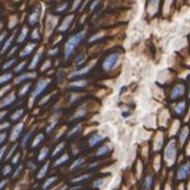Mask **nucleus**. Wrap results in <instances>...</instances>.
<instances>
[{
	"label": "nucleus",
	"instance_id": "0eeeda50",
	"mask_svg": "<svg viewBox=\"0 0 190 190\" xmlns=\"http://www.w3.org/2000/svg\"><path fill=\"white\" fill-rule=\"evenodd\" d=\"M160 2L161 0H148L147 2V13L148 16H153L156 15L160 7Z\"/></svg>",
	"mask_w": 190,
	"mask_h": 190
},
{
	"label": "nucleus",
	"instance_id": "603ef678",
	"mask_svg": "<svg viewBox=\"0 0 190 190\" xmlns=\"http://www.w3.org/2000/svg\"><path fill=\"white\" fill-rule=\"evenodd\" d=\"M6 139H7V134H6V132L0 134V144H3L4 141H6Z\"/></svg>",
	"mask_w": 190,
	"mask_h": 190
},
{
	"label": "nucleus",
	"instance_id": "79ce46f5",
	"mask_svg": "<svg viewBox=\"0 0 190 190\" xmlns=\"http://www.w3.org/2000/svg\"><path fill=\"white\" fill-rule=\"evenodd\" d=\"M104 184V180L103 178H100V180H98V181H95L94 184H92V188H95V189H98V188H100L102 185Z\"/></svg>",
	"mask_w": 190,
	"mask_h": 190
},
{
	"label": "nucleus",
	"instance_id": "680f3d73",
	"mask_svg": "<svg viewBox=\"0 0 190 190\" xmlns=\"http://www.w3.org/2000/svg\"><path fill=\"white\" fill-rule=\"evenodd\" d=\"M4 38H6V33H2V34H0V44L3 42V40H4Z\"/></svg>",
	"mask_w": 190,
	"mask_h": 190
},
{
	"label": "nucleus",
	"instance_id": "6ab92c4d",
	"mask_svg": "<svg viewBox=\"0 0 190 190\" xmlns=\"http://www.w3.org/2000/svg\"><path fill=\"white\" fill-rule=\"evenodd\" d=\"M48 156H49V148L44 147V148L41 149V151H40V153H38V156H37V161H40V162L45 161L46 158H48Z\"/></svg>",
	"mask_w": 190,
	"mask_h": 190
},
{
	"label": "nucleus",
	"instance_id": "e2e57ef3",
	"mask_svg": "<svg viewBox=\"0 0 190 190\" xmlns=\"http://www.w3.org/2000/svg\"><path fill=\"white\" fill-rule=\"evenodd\" d=\"M8 90H10V86H7V87H6V89H4L3 91H0V96H2V95L4 94V92H6V91H8Z\"/></svg>",
	"mask_w": 190,
	"mask_h": 190
},
{
	"label": "nucleus",
	"instance_id": "09e8293b",
	"mask_svg": "<svg viewBox=\"0 0 190 190\" xmlns=\"http://www.w3.org/2000/svg\"><path fill=\"white\" fill-rule=\"evenodd\" d=\"M99 3H100V0H95V2H94V3H92V4H91L90 10H91V11H94V10H95V8H96V7H98V6H99Z\"/></svg>",
	"mask_w": 190,
	"mask_h": 190
},
{
	"label": "nucleus",
	"instance_id": "7ed1b4c3",
	"mask_svg": "<svg viewBox=\"0 0 190 190\" xmlns=\"http://www.w3.org/2000/svg\"><path fill=\"white\" fill-rule=\"evenodd\" d=\"M176 156H177V144H176L174 139H172L165 148V161H166L168 166L173 165V162L176 160Z\"/></svg>",
	"mask_w": 190,
	"mask_h": 190
},
{
	"label": "nucleus",
	"instance_id": "7c9ffc66",
	"mask_svg": "<svg viewBox=\"0 0 190 190\" xmlns=\"http://www.w3.org/2000/svg\"><path fill=\"white\" fill-rule=\"evenodd\" d=\"M30 87H32V85H30V83H26V85H24V86L19 90V95H20V96H25L26 92L30 90Z\"/></svg>",
	"mask_w": 190,
	"mask_h": 190
},
{
	"label": "nucleus",
	"instance_id": "6e6552de",
	"mask_svg": "<svg viewBox=\"0 0 190 190\" xmlns=\"http://www.w3.org/2000/svg\"><path fill=\"white\" fill-rule=\"evenodd\" d=\"M23 131H24V123H19L17 126H15V127L12 128L10 140L11 141H16L17 139H19V136L21 135V132H23Z\"/></svg>",
	"mask_w": 190,
	"mask_h": 190
},
{
	"label": "nucleus",
	"instance_id": "a211bd4d",
	"mask_svg": "<svg viewBox=\"0 0 190 190\" xmlns=\"http://www.w3.org/2000/svg\"><path fill=\"white\" fill-rule=\"evenodd\" d=\"M87 85V81H85V79H82V81H76V82H72L69 85V89L72 90H77V89H83Z\"/></svg>",
	"mask_w": 190,
	"mask_h": 190
},
{
	"label": "nucleus",
	"instance_id": "393cba45",
	"mask_svg": "<svg viewBox=\"0 0 190 190\" xmlns=\"http://www.w3.org/2000/svg\"><path fill=\"white\" fill-rule=\"evenodd\" d=\"M68 161H69V154L65 153L58 158V160L54 161V166H60V165H62V164H65V162H68Z\"/></svg>",
	"mask_w": 190,
	"mask_h": 190
},
{
	"label": "nucleus",
	"instance_id": "20e7f679",
	"mask_svg": "<svg viewBox=\"0 0 190 190\" xmlns=\"http://www.w3.org/2000/svg\"><path fill=\"white\" fill-rule=\"evenodd\" d=\"M50 85V79L49 78H45V79H40V81L37 82V85H36V87H34V90H33V92H32V102L34 100V99H37L40 95L42 94L44 91H45L46 89H48V86Z\"/></svg>",
	"mask_w": 190,
	"mask_h": 190
},
{
	"label": "nucleus",
	"instance_id": "9b49d317",
	"mask_svg": "<svg viewBox=\"0 0 190 190\" xmlns=\"http://www.w3.org/2000/svg\"><path fill=\"white\" fill-rule=\"evenodd\" d=\"M15 100H16V95L13 94V92H11V94H8L6 98H3L2 100H0V108L7 107V106H11Z\"/></svg>",
	"mask_w": 190,
	"mask_h": 190
},
{
	"label": "nucleus",
	"instance_id": "1a4fd4ad",
	"mask_svg": "<svg viewBox=\"0 0 190 190\" xmlns=\"http://www.w3.org/2000/svg\"><path fill=\"white\" fill-rule=\"evenodd\" d=\"M94 64H95V62H90V64L87 65V66H85V68L79 69V70H77V72H74V73H73V74H72V76H70V77H72V78H78V77L86 76V74L89 73V72H90V70H91L92 68H94Z\"/></svg>",
	"mask_w": 190,
	"mask_h": 190
},
{
	"label": "nucleus",
	"instance_id": "cd10ccee",
	"mask_svg": "<svg viewBox=\"0 0 190 190\" xmlns=\"http://www.w3.org/2000/svg\"><path fill=\"white\" fill-rule=\"evenodd\" d=\"M26 34H28V28H26V26H23V29H21V32H20V36L17 38V42L19 44L24 42L25 38H26Z\"/></svg>",
	"mask_w": 190,
	"mask_h": 190
},
{
	"label": "nucleus",
	"instance_id": "ea45409f",
	"mask_svg": "<svg viewBox=\"0 0 190 190\" xmlns=\"http://www.w3.org/2000/svg\"><path fill=\"white\" fill-rule=\"evenodd\" d=\"M86 60V56L85 54H78V57L76 58V65H79V64H82L83 61Z\"/></svg>",
	"mask_w": 190,
	"mask_h": 190
},
{
	"label": "nucleus",
	"instance_id": "423d86ee",
	"mask_svg": "<svg viewBox=\"0 0 190 190\" xmlns=\"http://www.w3.org/2000/svg\"><path fill=\"white\" fill-rule=\"evenodd\" d=\"M190 176V162H185V164H182L178 170H177V174H176V178H177L178 181H182L185 178H188Z\"/></svg>",
	"mask_w": 190,
	"mask_h": 190
},
{
	"label": "nucleus",
	"instance_id": "5701e85b",
	"mask_svg": "<svg viewBox=\"0 0 190 190\" xmlns=\"http://www.w3.org/2000/svg\"><path fill=\"white\" fill-rule=\"evenodd\" d=\"M24 112H25L24 108H19L17 111H15V112L11 115V120H12V122H17V120H19V119L24 115Z\"/></svg>",
	"mask_w": 190,
	"mask_h": 190
},
{
	"label": "nucleus",
	"instance_id": "39448f33",
	"mask_svg": "<svg viewBox=\"0 0 190 190\" xmlns=\"http://www.w3.org/2000/svg\"><path fill=\"white\" fill-rule=\"evenodd\" d=\"M184 95H185V85L184 83H177V85L172 87L169 96L172 100H176V99H181Z\"/></svg>",
	"mask_w": 190,
	"mask_h": 190
},
{
	"label": "nucleus",
	"instance_id": "a19ab883",
	"mask_svg": "<svg viewBox=\"0 0 190 190\" xmlns=\"http://www.w3.org/2000/svg\"><path fill=\"white\" fill-rule=\"evenodd\" d=\"M21 172H23V165H19V166H17V169H16V172L13 173L12 177H13V178H17V177H19V176L21 174Z\"/></svg>",
	"mask_w": 190,
	"mask_h": 190
},
{
	"label": "nucleus",
	"instance_id": "bf43d9fd",
	"mask_svg": "<svg viewBox=\"0 0 190 190\" xmlns=\"http://www.w3.org/2000/svg\"><path fill=\"white\" fill-rule=\"evenodd\" d=\"M99 165V162H94V164H90L89 165V169H92V168H95V166H98Z\"/></svg>",
	"mask_w": 190,
	"mask_h": 190
},
{
	"label": "nucleus",
	"instance_id": "338daca9",
	"mask_svg": "<svg viewBox=\"0 0 190 190\" xmlns=\"http://www.w3.org/2000/svg\"><path fill=\"white\" fill-rule=\"evenodd\" d=\"M188 96H189V99H190V85H189V94H188Z\"/></svg>",
	"mask_w": 190,
	"mask_h": 190
},
{
	"label": "nucleus",
	"instance_id": "f03ea898",
	"mask_svg": "<svg viewBox=\"0 0 190 190\" xmlns=\"http://www.w3.org/2000/svg\"><path fill=\"white\" fill-rule=\"evenodd\" d=\"M120 60H122V56L119 53H110L103 60V62H102V69L104 72H111V70H114L119 65Z\"/></svg>",
	"mask_w": 190,
	"mask_h": 190
},
{
	"label": "nucleus",
	"instance_id": "ddd939ff",
	"mask_svg": "<svg viewBox=\"0 0 190 190\" xmlns=\"http://www.w3.org/2000/svg\"><path fill=\"white\" fill-rule=\"evenodd\" d=\"M41 58H42V49H40L37 53H36V56H34V58L30 61V64H29V66L28 68L30 69V70H33V69H36L37 68V65H38V62L41 61Z\"/></svg>",
	"mask_w": 190,
	"mask_h": 190
},
{
	"label": "nucleus",
	"instance_id": "e433bc0d",
	"mask_svg": "<svg viewBox=\"0 0 190 190\" xmlns=\"http://www.w3.org/2000/svg\"><path fill=\"white\" fill-rule=\"evenodd\" d=\"M81 128H82V126H81V124H78V126H76V127H74V128H73V131H70V132H69V135H68V136H69V138H73V136H74V135H77V134H78V132H79V131H81Z\"/></svg>",
	"mask_w": 190,
	"mask_h": 190
},
{
	"label": "nucleus",
	"instance_id": "0e129e2a",
	"mask_svg": "<svg viewBox=\"0 0 190 190\" xmlns=\"http://www.w3.org/2000/svg\"><path fill=\"white\" fill-rule=\"evenodd\" d=\"M6 114H7V111H2V112H0V120H2V119L6 116Z\"/></svg>",
	"mask_w": 190,
	"mask_h": 190
},
{
	"label": "nucleus",
	"instance_id": "4c0bfd02",
	"mask_svg": "<svg viewBox=\"0 0 190 190\" xmlns=\"http://www.w3.org/2000/svg\"><path fill=\"white\" fill-rule=\"evenodd\" d=\"M12 173V165H6L3 168V170H2V174L3 176H8V174H11Z\"/></svg>",
	"mask_w": 190,
	"mask_h": 190
},
{
	"label": "nucleus",
	"instance_id": "a18cd8bd",
	"mask_svg": "<svg viewBox=\"0 0 190 190\" xmlns=\"http://www.w3.org/2000/svg\"><path fill=\"white\" fill-rule=\"evenodd\" d=\"M66 8H68V3H64L62 6H60V7H57V12H62V11H65Z\"/></svg>",
	"mask_w": 190,
	"mask_h": 190
},
{
	"label": "nucleus",
	"instance_id": "f257e3e1",
	"mask_svg": "<svg viewBox=\"0 0 190 190\" xmlns=\"http://www.w3.org/2000/svg\"><path fill=\"white\" fill-rule=\"evenodd\" d=\"M86 36V29H82L81 32H78L76 34H73L65 44V60H69L72 54L74 53V50L78 48V45L83 41V38Z\"/></svg>",
	"mask_w": 190,
	"mask_h": 190
},
{
	"label": "nucleus",
	"instance_id": "8fccbe9b",
	"mask_svg": "<svg viewBox=\"0 0 190 190\" xmlns=\"http://www.w3.org/2000/svg\"><path fill=\"white\" fill-rule=\"evenodd\" d=\"M6 151H7V147H2V148H0V161L3 160V157H4V153H6Z\"/></svg>",
	"mask_w": 190,
	"mask_h": 190
},
{
	"label": "nucleus",
	"instance_id": "58836bf2",
	"mask_svg": "<svg viewBox=\"0 0 190 190\" xmlns=\"http://www.w3.org/2000/svg\"><path fill=\"white\" fill-rule=\"evenodd\" d=\"M15 64H16V60H15V58H12V60H10V61H8V62H6V64H4L3 69H4V70H8L10 68H12V66L15 65Z\"/></svg>",
	"mask_w": 190,
	"mask_h": 190
},
{
	"label": "nucleus",
	"instance_id": "69168bd1",
	"mask_svg": "<svg viewBox=\"0 0 190 190\" xmlns=\"http://www.w3.org/2000/svg\"><path fill=\"white\" fill-rule=\"evenodd\" d=\"M186 152H188V154H190V145H189V149L186 148Z\"/></svg>",
	"mask_w": 190,
	"mask_h": 190
},
{
	"label": "nucleus",
	"instance_id": "2f4dec72",
	"mask_svg": "<svg viewBox=\"0 0 190 190\" xmlns=\"http://www.w3.org/2000/svg\"><path fill=\"white\" fill-rule=\"evenodd\" d=\"M152 176L151 174H148L147 177H145V181H144V189L145 190H149L151 189V185H152Z\"/></svg>",
	"mask_w": 190,
	"mask_h": 190
},
{
	"label": "nucleus",
	"instance_id": "f3484780",
	"mask_svg": "<svg viewBox=\"0 0 190 190\" xmlns=\"http://www.w3.org/2000/svg\"><path fill=\"white\" fill-rule=\"evenodd\" d=\"M34 49H36V44H34V42H33V44H28V45H26V46L24 48V49L20 52V56H21V57H26V56H29Z\"/></svg>",
	"mask_w": 190,
	"mask_h": 190
},
{
	"label": "nucleus",
	"instance_id": "f704fd0d",
	"mask_svg": "<svg viewBox=\"0 0 190 190\" xmlns=\"http://www.w3.org/2000/svg\"><path fill=\"white\" fill-rule=\"evenodd\" d=\"M83 162H85V158H77V160H76V162H74V164L72 165V166H70V169H72V170H74V169H77V168L79 166V165H82L83 164Z\"/></svg>",
	"mask_w": 190,
	"mask_h": 190
},
{
	"label": "nucleus",
	"instance_id": "dca6fc26",
	"mask_svg": "<svg viewBox=\"0 0 190 190\" xmlns=\"http://www.w3.org/2000/svg\"><path fill=\"white\" fill-rule=\"evenodd\" d=\"M34 77H36V73H24V74H20V76L15 79V83H16V85H19V83L26 81V79H30V78H34Z\"/></svg>",
	"mask_w": 190,
	"mask_h": 190
},
{
	"label": "nucleus",
	"instance_id": "72a5a7b5",
	"mask_svg": "<svg viewBox=\"0 0 190 190\" xmlns=\"http://www.w3.org/2000/svg\"><path fill=\"white\" fill-rule=\"evenodd\" d=\"M64 148H65V143H61L57 145V148L54 149V152H53V157H56V156H58V154L64 151Z\"/></svg>",
	"mask_w": 190,
	"mask_h": 190
},
{
	"label": "nucleus",
	"instance_id": "473e14b6",
	"mask_svg": "<svg viewBox=\"0 0 190 190\" xmlns=\"http://www.w3.org/2000/svg\"><path fill=\"white\" fill-rule=\"evenodd\" d=\"M90 177H91V174H83V176H79V177L72 180V182L73 184H78V182H82V181H86L87 178H90Z\"/></svg>",
	"mask_w": 190,
	"mask_h": 190
},
{
	"label": "nucleus",
	"instance_id": "864d4df0",
	"mask_svg": "<svg viewBox=\"0 0 190 190\" xmlns=\"http://www.w3.org/2000/svg\"><path fill=\"white\" fill-rule=\"evenodd\" d=\"M58 54V48H54V49L49 50V56H57Z\"/></svg>",
	"mask_w": 190,
	"mask_h": 190
},
{
	"label": "nucleus",
	"instance_id": "49530a36",
	"mask_svg": "<svg viewBox=\"0 0 190 190\" xmlns=\"http://www.w3.org/2000/svg\"><path fill=\"white\" fill-rule=\"evenodd\" d=\"M81 2H82V0H76V2H74V4H73V7H72V11H76L77 8L79 7V4H81Z\"/></svg>",
	"mask_w": 190,
	"mask_h": 190
},
{
	"label": "nucleus",
	"instance_id": "de8ad7c7",
	"mask_svg": "<svg viewBox=\"0 0 190 190\" xmlns=\"http://www.w3.org/2000/svg\"><path fill=\"white\" fill-rule=\"evenodd\" d=\"M8 127H10V123H8V122H4V123H2V124H0V131H4V130H7V128Z\"/></svg>",
	"mask_w": 190,
	"mask_h": 190
},
{
	"label": "nucleus",
	"instance_id": "c03bdc74",
	"mask_svg": "<svg viewBox=\"0 0 190 190\" xmlns=\"http://www.w3.org/2000/svg\"><path fill=\"white\" fill-rule=\"evenodd\" d=\"M30 37H32V40H38L40 38V34H38V29H34L32 34H30Z\"/></svg>",
	"mask_w": 190,
	"mask_h": 190
},
{
	"label": "nucleus",
	"instance_id": "9d476101",
	"mask_svg": "<svg viewBox=\"0 0 190 190\" xmlns=\"http://www.w3.org/2000/svg\"><path fill=\"white\" fill-rule=\"evenodd\" d=\"M186 102L185 100H182V102H180V103H177V104H174L173 106V111H174V114L177 115V116H182V115L185 114V111H186Z\"/></svg>",
	"mask_w": 190,
	"mask_h": 190
},
{
	"label": "nucleus",
	"instance_id": "13d9d810",
	"mask_svg": "<svg viewBox=\"0 0 190 190\" xmlns=\"http://www.w3.org/2000/svg\"><path fill=\"white\" fill-rule=\"evenodd\" d=\"M7 182H8L7 180H3L2 182H0V190H3V188H4V186H6V185H7Z\"/></svg>",
	"mask_w": 190,
	"mask_h": 190
},
{
	"label": "nucleus",
	"instance_id": "c85d7f7f",
	"mask_svg": "<svg viewBox=\"0 0 190 190\" xmlns=\"http://www.w3.org/2000/svg\"><path fill=\"white\" fill-rule=\"evenodd\" d=\"M48 168H49V164H45L44 165L41 169H40V172L37 173V178L38 180H41V178H44L46 176V173H48Z\"/></svg>",
	"mask_w": 190,
	"mask_h": 190
},
{
	"label": "nucleus",
	"instance_id": "4468645a",
	"mask_svg": "<svg viewBox=\"0 0 190 190\" xmlns=\"http://www.w3.org/2000/svg\"><path fill=\"white\" fill-rule=\"evenodd\" d=\"M106 138L103 135H99V134H96V135H92L91 138L89 139V147H95L96 144H99V143H102Z\"/></svg>",
	"mask_w": 190,
	"mask_h": 190
},
{
	"label": "nucleus",
	"instance_id": "c9c22d12",
	"mask_svg": "<svg viewBox=\"0 0 190 190\" xmlns=\"http://www.w3.org/2000/svg\"><path fill=\"white\" fill-rule=\"evenodd\" d=\"M11 78H12V73H6V74H3V76L0 77V83H6V82L10 81Z\"/></svg>",
	"mask_w": 190,
	"mask_h": 190
},
{
	"label": "nucleus",
	"instance_id": "37998d69",
	"mask_svg": "<svg viewBox=\"0 0 190 190\" xmlns=\"http://www.w3.org/2000/svg\"><path fill=\"white\" fill-rule=\"evenodd\" d=\"M25 66H26V64L24 62V61H23V62H21V64H19V65H17L16 66V68H15V72L16 73H19V72H21V70H23L24 68H25Z\"/></svg>",
	"mask_w": 190,
	"mask_h": 190
},
{
	"label": "nucleus",
	"instance_id": "052dcab7",
	"mask_svg": "<svg viewBox=\"0 0 190 190\" xmlns=\"http://www.w3.org/2000/svg\"><path fill=\"white\" fill-rule=\"evenodd\" d=\"M16 50H17V48H16V46H15V48H13V49H12V50H11V52H10V53H8V57H11V56H12V54H13V53H15V52H16Z\"/></svg>",
	"mask_w": 190,
	"mask_h": 190
},
{
	"label": "nucleus",
	"instance_id": "4d7b16f0",
	"mask_svg": "<svg viewBox=\"0 0 190 190\" xmlns=\"http://www.w3.org/2000/svg\"><path fill=\"white\" fill-rule=\"evenodd\" d=\"M15 151H16V145H13V147H12V151H11L10 153H8V156L6 157V160H8V158H11V156H12V153H13V152H15Z\"/></svg>",
	"mask_w": 190,
	"mask_h": 190
},
{
	"label": "nucleus",
	"instance_id": "f8f14e48",
	"mask_svg": "<svg viewBox=\"0 0 190 190\" xmlns=\"http://www.w3.org/2000/svg\"><path fill=\"white\" fill-rule=\"evenodd\" d=\"M73 19H74V15L66 16L65 19H64V21H62V24H61V25H60V28H58L60 32H66V30H68V29L70 28V24H72Z\"/></svg>",
	"mask_w": 190,
	"mask_h": 190
},
{
	"label": "nucleus",
	"instance_id": "412c9836",
	"mask_svg": "<svg viewBox=\"0 0 190 190\" xmlns=\"http://www.w3.org/2000/svg\"><path fill=\"white\" fill-rule=\"evenodd\" d=\"M188 136H189V127H184L182 130H181V132H180V143H181V145L185 144Z\"/></svg>",
	"mask_w": 190,
	"mask_h": 190
},
{
	"label": "nucleus",
	"instance_id": "2eb2a0df",
	"mask_svg": "<svg viewBox=\"0 0 190 190\" xmlns=\"http://www.w3.org/2000/svg\"><path fill=\"white\" fill-rule=\"evenodd\" d=\"M38 19H40V7H36V8H34V11L30 13L28 21H29L30 25H34V24H37Z\"/></svg>",
	"mask_w": 190,
	"mask_h": 190
},
{
	"label": "nucleus",
	"instance_id": "a878e982",
	"mask_svg": "<svg viewBox=\"0 0 190 190\" xmlns=\"http://www.w3.org/2000/svg\"><path fill=\"white\" fill-rule=\"evenodd\" d=\"M57 180H58L57 177H50V178H48V180L45 181V182L42 184V190H46V189H49V188L52 186L53 184H56V181H57Z\"/></svg>",
	"mask_w": 190,
	"mask_h": 190
},
{
	"label": "nucleus",
	"instance_id": "5fc2aeb1",
	"mask_svg": "<svg viewBox=\"0 0 190 190\" xmlns=\"http://www.w3.org/2000/svg\"><path fill=\"white\" fill-rule=\"evenodd\" d=\"M19 158H20V154H19V153H16V154H15V157L12 158V164H17V162H19Z\"/></svg>",
	"mask_w": 190,
	"mask_h": 190
},
{
	"label": "nucleus",
	"instance_id": "4be33fe9",
	"mask_svg": "<svg viewBox=\"0 0 190 190\" xmlns=\"http://www.w3.org/2000/svg\"><path fill=\"white\" fill-rule=\"evenodd\" d=\"M33 132H34V128H32L28 134H26L25 136H24V139H23V141H21V147L23 148H26L28 147V144H29V141H30V138H32V135H33Z\"/></svg>",
	"mask_w": 190,
	"mask_h": 190
},
{
	"label": "nucleus",
	"instance_id": "aec40b11",
	"mask_svg": "<svg viewBox=\"0 0 190 190\" xmlns=\"http://www.w3.org/2000/svg\"><path fill=\"white\" fill-rule=\"evenodd\" d=\"M111 152V147L110 145H103V147H100L98 151L95 152V156L96 157H100V156H106L107 153Z\"/></svg>",
	"mask_w": 190,
	"mask_h": 190
},
{
	"label": "nucleus",
	"instance_id": "c756f323",
	"mask_svg": "<svg viewBox=\"0 0 190 190\" xmlns=\"http://www.w3.org/2000/svg\"><path fill=\"white\" fill-rule=\"evenodd\" d=\"M44 138H45V136H44V134H38V135L36 136V139L32 141V148H36L40 143H42V141H44Z\"/></svg>",
	"mask_w": 190,
	"mask_h": 190
},
{
	"label": "nucleus",
	"instance_id": "b1692460",
	"mask_svg": "<svg viewBox=\"0 0 190 190\" xmlns=\"http://www.w3.org/2000/svg\"><path fill=\"white\" fill-rule=\"evenodd\" d=\"M85 114H86V106H82V107H79L78 111L74 114V116L72 118V120H76V119H79V118L85 116Z\"/></svg>",
	"mask_w": 190,
	"mask_h": 190
},
{
	"label": "nucleus",
	"instance_id": "3c124183",
	"mask_svg": "<svg viewBox=\"0 0 190 190\" xmlns=\"http://www.w3.org/2000/svg\"><path fill=\"white\" fill-rule=\"evenodd\" d=\"M100 37H103V33H98L96 36H92V37L89 40V41L92 42V41H95V40H98V38H100Z\"/></svg>",
	"mask_w": 190,
	"mask_h": 190
},
{
	"label": "nucleus",
	"instance_id": "6e6d98bb",
	"mask_svg": "<svg viewBox=\"0 0 190 190\" xmlns=\"http://www.w3.org/2000/svg\"><path fill=\"white\" fill-rule=\"evenodd\" d=\"M50 65H52V62H50V61H49V60H48V61H46V62H45V65H44V66H42V68H41V69H42V72H44V70H46L48 68H50Z\"/></svg>",
	"mask_w": 190,
	"mask_h": 190
},
{
	"label": "nucleus",
	"instance_id": "bb28decb",
	"mask_svg": "<svg viewBox=\"0 0 190 190\" xmlns=\"http://www.w3.org/2000/svg\"><path fill=\"white\" fill-rule=\"evenodd\" d=\"M13 40H15V34H12V36L7 40L6 42H4V46H3V49H2V53H6L10 48L12 46V42H13Z\"/></svg>",
	"mask_w": 190,
	"mask_h": 190
}]
</instances>
